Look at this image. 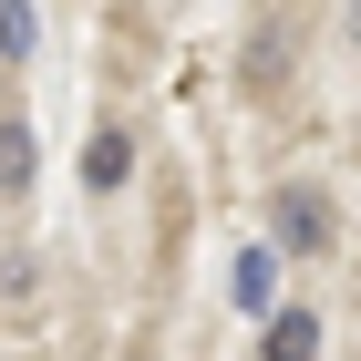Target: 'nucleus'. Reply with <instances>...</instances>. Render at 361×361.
Segmentation results:
<instances>
[{
	"mask_svg": "<svg viewBox=\"0 0 361 361\" xmlns=\"http://www.w3.org/2000/svg\"><path fill=\"white\" fill-rule=\"evenodd\" d=\"M320 238H331V207H320L310 186H289L279 196V248H320Z\"/></svg>",
	"mask_w": 361,
	"mask_h": 361,
	"instance_id": "1",
	"label": "nucleus"
},
{
	"mask_svg": "<svg viewBox=\"0 0 361 361\" xmlns=\"http://www.w3.org/2000/svg\"><path fill=\"white\" fill-rule=\"evenodd\" d=\"M124 176H135V135H114V124H104V135L83 145V186H104V196H114Z\"/></svg>",
	"mask_w": 361,
	"mask_h": 361,
	"instance_id": "2",
	"label": "nucleus"
},
{
	"mask_svg": "<svg viewBox=\"0 0 361 361\" xmlns=\"http://www.w3.org/2000/svg\"><path fill=\"white\" fill-rule=\"evenodd\" d=\"M258 351L269 361H310L320 351V320H310V310H269V341H258Z\"/></svg>",
	"mask_w": 361,
	"mask_h": 361,
	"instance_id": "3",
	"label": "nucleus"
},
{
	"mask_svg": "<svg viewBox=\"0 0 361 361\" xmlns=\"http://www.w3.org/2000/svg\"><path fill=\"white\" fill-rule=\"evenodd\" d=\"M31 186V124H0V196Z\"/></svg>",
	"mask_w": 361,
	"mask_h": 361,
	"instance_id": "4",
	"label": "nucleus"
},
{
	"mask_svg": "<svg viewBox=\"0 0 361 361\" xmlns=\"http://www.w3.org/2000/svg\"><path fill=\"white\" fill-rule=\"evenodd\" d=\"M227 289H238V310H269V248H238Z\"/></svg>",
	"mask_w": 361,
	"mask_h": 361,
	"instance_id": "5",
	"label": "nucleus"
},
{
	"mask_svg": "<svg viewBox=\"0 0 361 361\" xmlns=\"http://www.w3.org/2000/svg\"><path fill=\"white\" fill-rule=\"evenodd\" d=\"M31 52V0H11V11H0V62H21Z\"/></svg>",
	"mask_w": 361,
	"mask_h": 361,
	"instance_id": "6",
	"label": "nucleus"
}]
</instances>
